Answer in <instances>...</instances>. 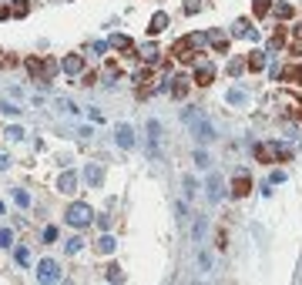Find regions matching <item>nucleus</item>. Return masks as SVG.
Wrapping results in <instances>:
<instances>
[{"label": "nucleus", "instance_id": "obj_1", "mask_svg": "<svg viewBox=\"0 0 302 285\" xmlns=\"http://www.w3.org/2000/svg\"><path fill=\"white\" fill-rule=\"evenodd\" d=\"M64 222L74 225V228H88L94 222V208H91L88 201H74V205L67 208V215H64Z\"/></svg>", "mask_w": 302, "mask_h": 285}, {"label": "nucleus", "instance_id": "obj_2", "mask_svg": "<svg viewBox=\"0 0 302 285\" xmlns=\"http://www.w3.org/2000/svg\"><path fill=\"white\" fill-rule=\"evenodd\" d=\"M205 191H208V201H211V205H218V201L225 198V181H222V174H218V171H211V174H208Z\"/></svg>", "mask_w": 302, "mask_h": 285}, {"label": "nucleus", "instance_id": "obj_3", "mask_svg": "<svg viewBox=\"0 0 302 285\" xmlns=\"http://www.w3.org/2000/svg\"><path fill=\"white\" fill-rule=\"evenodd\" d=\"M37 282H60V265L54 258H40L37 262Z\"/></svg>", "mask_w": 302, "mask_h": 285}, {"label": "nucleus", "instance_id": "obj_4", "mask_svg": "<svg viewBox=\"0 0 302 285\" xmlns=\"http://www.w3.org/2000/svg\"><path fill=\"white\" fill-rule=\"evenodd\" d=\"M248 191H252V174H248V171H239V174L232 178V195H235V198H245Z\"/></svg>", "mask_w": 302, "mask_h": 285}, {"label": "nucleus", "instance_id": "obj_5", "mask_svg": "<svg viewBox=\"0 0 302 285\" xmlns=\"http://www.w3.org/2000/svg\"><path fill=\"white\" fill-rule=\"evenodd\" d=\"M60 71H64V74H81V71H84V57L81 54H67L64 57V60H60Z\"/></svg>", "mask_w": 302, "mask_h": 285}, {"label": "nucleus", "instance_id": "obj_6", "mask_svg": "<svg viewBox=\"0 0 302 285\" xmlns=\"http://www.w3.org/2000/svg\"><path fill=\"white\" fill-rule=\"evenodd\" d=\"M114 141H118L124 151H131L134 148V131L128 128V124H118V128H114Z\"/></svg>", "mask_w": 302, "mask_h": 285}, {"label": "nucleus", "instance_id": "obj_7", "mask_svg": "<svg viewBox=\"0 0 302 285\" xmlns=\"http://www.w3.org/2000/svg\"><path fill=\"white\" fill-rule=\"evenodd\" d=\"M57 191H60V195H74V191H77V174H74V171H60V178H57Z\"/></svg>", "mask_w": 302, "mask_h": 285}, {"label": "nucleus", "instance_id": "obj_8", "mask_svg": "<svg viewBox=\"0 0 302 285\" xmlns=\"http://www.w3.org/2000/svg\"><path fill=\"white\" fill-rule=\"evenodd\" d=\"M211 81H215V67H211V64H198V67H195V84H198V87H208Z\"/></svg>", "mask_w": 302, "mask_h": 285}, {"label": "nucleus", "instance_id": "obj_9", "mask_svg": "<svg viewBox=\"0 0 302 285\" xmlns=\"http://www.w3.org/2000/svg\"><path fill=\"white\" fill-rule=\"evenodd\" d=\"M165 27H168V14H165V10H158V14L151 17V24H148V37H158Z\"/></svg>", "mask_w": 302, "mask_h": 285}, {"label": "nucleus", "instance_id": "obj_10", "mask_svg": "<svg viewBox=\"0 0 302 285\" xmlns=\"http://www.w3.org/2000/svg\"><path fill=\"white\" fill-rule=\"evenodd\" d=\"M285 34H289L285 27H275V34L269 37V44H265V51H272V54H279V51H282V47H285Z\"/></svg>", "mask_w": 302, "mask_h": 285}, {"label": "nucleus", "instance_id": "obj_11", "mask_svg": "<svg viewBox=\"0 0 302 285\" xmlns=\"http://www.w3.org/2000/svg\"><path fill=\"white\" fill-rule=\"evenodd\" d=\"M148 138H151V154H154V158H158V144H161V124H158V121H148Z\"/></svg>", "mask_w": 302, "mask_h": 285}, {"label": "nucleus", "instance_id": "obj_12", "mask_svg": "<svg viewBox=\"0 0 302 285\" xmlns=\"http://www.w3.org/2000/svg\"><path fill=\"white\" fill-rule=\"evenodd\" d=\"M84 178H88L91 188H97V185L104 181V168H101V165H88V168H84Z\"/></svg>", "mask_w": 302, "mask_h": 285}, {"label": "nucleus", "instance_id": "obj_13", "mask_svg": "<svg viewBox=\"0 0 302 285\" xmlns=\"http://www.w3.org/2000/svg\"><path fill=\"white\" fill-rule=\"evenodd\" d=\"M168 91H171L175 101H181V97L188 94V81H185V77H175V81H168Z\"/></svg>", "mask_w": 302, "mask_h": 285}, {"label": "nucleus", "instance_id": "obj_14", "mask_svg": "<svg viewBox=\"0 0 302 285\" xmlns=\"http://www.w3.org/2000/svg\"><path fill=\"white\" fill-rule=\"evenodd\" d=\"M279 77H282L285 84H299V87H302V67H299V64H289Z\"/></svg>", "mask_w": 302, "mask_h": 285}, {"label": "nucleus", "instance_id": "obj_15", "mask_svg": "<svg viewBox=\"0 0 302 285\" xmlns=\"http://www.w3.org/2000/svg\"><path fill=\"white\" fill-rule=\"evenodd\" d=\"M255 158H259V165H272L275 161V148L272 144H255Z\"/></svg>", "mask_w": 302, "mask_h": 285}, {"label": "nucleus", "instance_id": "obj_16", "mask_svg": "<svg viewBox=\"0 0 302 285\" xmlns=\"http://www.w3.org/2000/svg\"><path fill=\"white\" fill-rule=\"evenodd\" d=\"M245 71H255V74H262V71H265V54H262V51L248 54V60H245Z\"/></svg>", "mask_w": 302, "mask_h": 285}, {"label": "nucleus", "instance_id": "obj_17", "mask_svg": "<svg viewBox=\"0 0 302 285\" xmlns=\"http://www.w3.org/2000/svg\"><path fill=\"white\" fill-rule=\"evenodd\" d=\"M205 40H211V47H215L218 54H225V51H228V40L222 37L218 30H205Z\"/></svg>", "mask_w": 302, "mask_h": 285}, {"label": "nucleus", "instance_id": "obj_18", "mask_svg": "<svg viewBox=\"0 0 302 285\" xmlns=\"http://www.w3.org/2000/svg\"><path fill=\"white\" fill-rule=\"evenodd\" d=\"M195 134H198V141H211V138H215V128H211L208 121H195Z\"/></svg>", "mask_w": 302, "mask_h": 285}, {"label": "nucleus", "instance_id": "obj_19", "mask_svg": "<svg viewBox=\"0 0 302 285\" xmlns=\"http://www.w3.org/2000/svg\"><path fill=\"white\" fill-rule=\"evenodd\" d=\"M108 44H111V47H118V51H124V54H128V51H131V47H134L128 34H114V37L108 40Z\"/></svg>", "mask_w": 302, "mask_h": 285}, {"label": "nucleus", "instance_id": "obj_20", "mask_svg": "<svg viewBox=\"0 0 302 285\" xmlns=\"http://www.w3.org/2000/svg\"><path fill=\"white\" fill-rule=\"evenodd\" d=\"M97 252H101V255H111V252H114V248H118V242H114V238H111V235H101V238H97Z\"/></svg>", "mask_w": 302, "mask_h": 285}, {"label": "nucleus", "instance_id": "obj_21", "mask_svg": "<svg viewBox=\"0 0 302 285\" xmlns=\"http://www.w3.org/2000/svg\"><path fill=\"white\" fill-rule=\"evenodd\" d=\"M27 14H30L27 0H10V17H27Z\"/></svg>", "mask_w": 302, "mask_h": 285}, {"label": "nucleus", "instance_id": "obj_22", "mask_svg": "<svg viewBox=\"0 0 302 285\" xmlns=\"http://www.w3.org/2000/svg\"><path fill=\"white\" fill-rule=\"evenodd\" d=\"M269 10H272V0H252V14H255L259 20H262Z\"/></svg>", "mask_w": 302, "mask_h": 285}, {"label": "nucleus", "instance_id": "obj_23", "mask_svg": "<svg viewBox=\"0 0 302 285\" xmlns=\"http://www.w3.org/2000/svg\"><path fill=\"white\" fill-rule=\"evenodd\" d=\"M235 34H239V37L255 40V30H252V24H248V20H235Z\"/></svg>", "mask_w": 302, "mask_h": 285}, {"label": "nucleus", "instance_id": "obj_24", "mask_svg": "<svg viewBox=\"0 0 302 285\" xmlns=\"http://www.w3.org/2000/svg\"><path fill=\"white\" fill-rule=\"evenodd\" d=\"M242 71H245V60H239V57H232V60H228V77H239V74H242Z\"/></svg>", "mask_w": 302, "mask_h": 285}, {"label": "nucleus", "instance_id": "obj_25", "mask_svg": "<svg viewBox=\"0 0 302 285\" xmlns=\"http://www.w3.org/2000/svg\"><path fill=\"white\" fill-rule=\"evenodd\" d=\"M272 148H275V161H279V165H285V161H292V151H289L285 144H272Z\"/></svg>", "mask_w": 302, "mask_h": 285}, {"label": "nucleus", "instance_id": "obj_26", "mask_svg": "<svg viewBox=\"0 0 302 285\" xmlns=\"http://www.w3.org/2000/svg\"><path fill=\"white\" fill-rule=\"evenodd\" d=\"M81 248H84V238H67V242H64V252H67V255H77Z\"/></svg>", "mask_w": 302, "mask_h": 285}, {"label": "nucleus", "instance_id": "obj_27", "mask_svg": "<svg viewBox=\"0 0 302 285\" xmlns=\"http://www.w3.org/2000/svg\"><path fill=\"white\" fill-rule=\"evenodd\" d=\"M272 14H275L279 20H289V17H292V7H289V3H275V7H272Z\"/></svg>", "mask_w": 302, "mask_h": 285}, {"label": "nucleus", "instance_id": "obj_28", "mask_svg": "<svg viewBox=\"0 0 302 285\" xmlns=\"http://www.w3.org/2000/svg\"><path fill=\"white\" fill-rule=\"evenodd\" d=\"M14 245V231L10 228H0V248H10Z\"/></svg>", "mask_w": 302, "mask_h": 285}, {"label": "nucleus", "instance_id": "obj_29", "mask_svg": "<svg viewBox=\"0 0 302 285\" xmlns=\"http://www.w3.org/2000/svg\"><path fill=\"white\" fill-rule=\"evenodd\" d=\"M14 201H17L20 208H27V205H30V195H27V191H20V188H14Z\"/></svg>", "mask_w": 302, "mask_h": 285}, {"label": "nucleus", "instance_id": "obj_30", "mask_svg": "<svg viewBox=\"0 0 302 285\" xmlns=\"http://www.w3.org/2000/svg\"><path fill=\"white\" fill-rule=\"evenodd\" d=\"M104 279H108V282H124V272H121L118 265H111V268H108V275H104Z\"/></svg>", "mask_w": 302, "mask_h": 285}, {"label": "nucleus", "instance_id": "obj_31", "mask_svg": "<svg viewBox=\"0 0 302 285\" xmlns=\"http://www.w3.org/2000/svg\"><path fill=\"white\" fill-rule=\"evenodd\" d=\"M198 195V181L195 178H185V198H195Z\"/></svg>", "mask_w": 302, "mask_h": 285}, {"label": "nucleus", "instance_id": "obj_32", "mask_svg": "<svg viewBox=\"0 0 302 285\" xmlns=\"http://www.w3.org/2000/svg\"><path fill=\"white\" fill-rule=\"evenodd\" d=\"M17 265H30V252L24 245H17Z\"/></svg>", "mask_w": 302, "mask_h": 285}, {"label": "nucleus", "instance_id": "obj_33", "mask_svg": "<svg viewBox=\"0 0 302 285\" xmlns=\"http://www.w3.org/2000/svg\"><path fill=\"white\" fill-rule=\"evenodd\" d=\"M57 108H60V111H71V114H77V104H74V101H67V97H60V101H57Z\"/></svg>", "mask_w": 302, "mask_h": 285}, {"label": "nucleus", "instance_id": "obj_34", "mask_svg": "<svg viewBox=\"0 0 302 285\" xmlns=\"http://www.w3.org/2000/svg\"><path fill=\"white\" fill-rule=\"evenodd\" d=\"M228 104H245V91H228Z\"/></svg>", "mask_w": 302, "mask_h": 285}, {"label": "nucleus", "instance_id": "obj_35", "mask_svg": "<svg viewBox=\"0 0 302 285\" xmlns=\"http://www.w3.org/2000/svg\"><path fill=\"white\" fill-rule=\"evenodd\" d=\"M215 245L222 248V252L228 248V235H225V228H218V235H215Z\"/></svg>", "mask_w": 302, "mask_h": 285}, {"label": "nucleus", "instance_id": "obj_36", "mask_svg": "<svg viewBox=\"0 0 302 285\" xmlns=\"http://www.w3.org/2000/svg\"><path fill=\"white\" fill-rule=\"evenodd\" d=\"M97 84V71H84V87H94Z\"/></svg>", "mask_w": 302, "mask_h": 285}, {"label": "nucleus", "instance_id": "obj_37", "mask_svg": "<svg viewBox=\"0 0 302 285\" xmlns=\"http://www.w3.org/2000/svg\"><path fill=\"white\" fill-rule=\"evenodd\" d=\"M7 141H20V138H24V131H20V128H7Z\"/></svg>", "mask_w": 302, "mask_h": 285}, {"label": "nucleus", "instance_id": "obj_38", "mask_svg": "<svg viewBox=\"0 0 302 285\" xmlns=\"http://www.w3.org/2000/svg\"><path fill=\"white\" fill-rule=\"evenodd\" d=\"M202 231H205V215H198V222H195V242L202 238Z\"/></svg>", "mask_w": 302, "mask_h": 285}, {"label": "nucleus", "instance_id": "obj_39", "mask_svg": "<svg viewBox=\"0 0 302 285\" xmlns=\"http://www.w3.org/2000/svg\"><path fill=\"white\" fill-rule=\"evenodd\" d=\"M198 10H202V0H188L185 3V14H198Z\"/></svg>", "mask_w": 302, "mask_h": 285}, {"label": "nucleus", "instance_id": "obj_40", "mask_svg": "<svg viewBox=\"0 0 302 285\" xmlns=\"http://www.w3.org/2000/svg\"><path fill=\"white\" fill-rule=\"evenodd\" d=\"M195 161H198V168H208V154L205 151H195Z\"/></svg>", "mask_w": 302, "mask_h": 285}, {"label": "nucleus", "instance_id": "obj_41", "mask_svg": "<svg viewBox=\"0 0 302 285\" xmlns=\"http://www.w3.org/2000/svg\"><path fill=\"white\" fill-rule=\"evenodd\" d=\"M0 111H3V114H10V117H14V114H17V108H14L10 101H3V104H0Z\"/></svg>", "mask_w": 302, "mask_h": 285}, {"label": "nucleus", "instance_id": "obj_42", "mask_svg": "<svg viewBox=\"0 0 302 285\" xmlns=\"http://www.w3.org/2000/svg\"><path fill=\"white\" fill-rule=\"evenodd\" d=\"M108 51V40H94V54H104Z\"/></svg>", "mask_w": 302, "mask_h": 285}, {"label": "nucleus", "instance_id": "obj_43", "mask_svg": "<svg viewBox=\"0 0 302 285\" xmlns=\"http://www.w3.org/2000/svg\"><path fill=\"white\" fill-rule=\"evenodd\" d=\"M44 238H47V242H54V238H57V228H54V225L44 228Z\"/></svg>", "mask_w": 302, "mask_h": 285}, {"label": "nucleus", "instance_id": "obj_44", "mask_svg": "<svg viewBox=\"0 0 302 285\" xmlns=\"http://www.w3.org/2000/svg\"><path fill=\"white\" fill-rule=\"evenodd\" d=\"M10 17V7H3V0H0V20H7Z\"/></svg>", "mask_w": 302, "mask_h": 285}, {"label": "nucleus", "instance_id": "obj_45", "mask_svg": "<svg viewBox=\"0 0 302 285\" xmlns=\"http://www.w3.org/2000/svg\"><path fill=\"white\" fill-rule=\"evenodd\" d=\"M10 168V161H7V154H0V171H7Z\"/></svg>", "mask_w": 302, "mask_h": 285}, {"label": "nucleus", "instance_id": "obj_46", "mask_svg": "<svg viewBox=\"0 0 302 285\" xmlns=\"http://www.w3.org/2000/svg\"><path fill=\"white\" fill-rule=\"evenodd\" d=\"M296 117H299V121H302V104H296Z\"/></svg>", "mask_w": 302, "mask_h": 285}, {"label": "nucleus", "instance_id": "obj_47", "mask_svg": "<svg viewBox=\"0 0 302 285\" xmlns=\"http://www.w3.org/2000/svg\"><path fill=\"white\" fill-rule=\"evenodd\" d=\"M296 37H299V40H302V27H296Z\"/></svg>", "mask_w": 302, "mask_h": 285}, {"label": "nucleus", "instance_id": "obj_48", "mask_svg": "<svg viewBox=\"0 0 302 285\" xmlns=\"http://www.w3.org/2000/svg\"><path fill=\"white\" fill-rule=\"evenodd\" d=\"M0 215H3V201H0Z\"/></svg>", "mask_w": 302, "mask_h": 285}]
</instances>
